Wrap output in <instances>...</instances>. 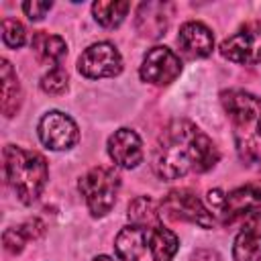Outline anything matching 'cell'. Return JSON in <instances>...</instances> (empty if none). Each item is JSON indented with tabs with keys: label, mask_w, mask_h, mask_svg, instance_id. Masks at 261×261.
I'll return each mask as SVG.
<instances>
[{
	"label": "cell",
	"mask_w": 261,
	"mask_h": 261,
	"mask_svg": "<svg viewBox=\"0 0 261 261\" xmlns=\"http://www.w3.org/2000/svg\"><path fill=\"white\" fill-rule=\"evenodd\" d=\"M234 261H261V210L245 216L241 232L232 243Z\"/></svg>",
	"instance_id": "cell-12"
},
{
	"label": "cell",
	"mask_w": 261,
	"mask_h": 261,
	"mask_svg": "<svg viewBox=\"0 0 261 261\" xmlns=\"http://www.w3.org/2000/svg\"><path fill=\"white\" fill-rule=\"evenodd\" d=\"M177 47L179 51L190 59H202L208 57L214 49V35L212 31L198 20L184 22L177 33Z\"/></svg>",
	"instance_id": "cell-11"
},
{
	"label": "cell",
	"mask_w": 261,
	"mask_h": 261,
	"mask_svg": "<svg viewBox=\"0 0 261 261\" xmlns=\"http://www.w3.org/2000/svg\"><path fill=\"white\" fill-rule=\"evenodd\" d=\"M37 222H39V220H29V222L20 224L18 228H8V230L4 232V247H6L10 253H20L27 241L37 239V237L43 232V228H37V230L33 228V226H37Z\"/></svg>",
	"instance_id": "cell-20"
},
{
	"label": "cell",
	"mask_w": 261,
	"mask_h": 261,
	"mask_svg": "<svg viewBox=\"0 0 261 261\" xmlns=\"http://www.w3.org/2000/svg\"><path fill=\"white\" fill-rule=\"evenodd\" d=\"M220 55L232 63H261V24L247 22L220 43Z\"/></svg>",
	"instance_id": "cell-7"
},
{
	"label": "cell",
	"mask_w": 261,
	"mask_h": 261,
	"mask_svg": "<svg viewBox=\"0 0 261 261\" xmlns=\"http://www.w3.org/2000/svg\"><path fill=\"white\" fill-rule=\"evenodd\" d=\"M218 159L220 153L212 139L194 122L177 118L161 130L151 153V167L159 179L173 181L188 173H204Z\"/></svg>",
	"instance_id": "cell-1"
},
{
	"label": "cell",
	"mask_w": 261,
	"mask_h": 261,
	"mask_svg": "<svg viewBox=\"0 0 261 261\" xmlns=\"http://www.w3.org/2000/svg\"><path fill=\"white\" fill-rule=\"evenodd\" d=\"M259 208H261V186L249 184L224 194V202L218 212L222 214L224 222H232L239 216H247Z\"/></svg>",
	"instance_id": "cell-13"
},
{
	"label": "cell",
	"mask_w": 261,
	"mask_h": 261,
	"mask_svg": "<svg viewBox=\"0 0 261 261\" xmlns=\"http://www.w3.org/2000/svg\"><path fill=\"white\" fill-rule=\"evenodd\" d=\"M181 73V59L165 45L149 49L141 61L139 75L143 82L153 86H169Z\"/></svg>",
	"instance_id": "cell-9"
},
{
	"label": "cell",
	"mask_w": 261,
	"mask_h": 261,
	"mask_svg": "<svg viewBox=\"0 0 261 261\" xmlns=\"http://www.w3.org/2000/svg\"><path fill=\"white\" fill-rule=\"evenodd\" d=\"M161 218H171V220H186L192 224H198L202 228H212L214 226V214L212 210L190 190H171L159 208Z\"/></svg>",
	"instance_id": "cell-5"
},
{
	"label": "cell",
	"mask_w": 261,
	"mask_h": 261,
	"mask_svg": "<svg viewBox=\"0 0 261 261\" xmlns=\"http://www.w3.org/2000/svg\"><path fill=\"white\" fill-rule=\"evenodd\" d=\"M220 102L232 120L241 159L261 163V98L245 90H224Z\"/></svg>",
	"instance_id": "cell-2"
},
{
	"label": "cell",
	"mask_w": 261,
	"mask_h": 261,
	"mask_svg": "<svg viewBox=\"0 0 261 261\" xmlns=\"http://www.w3.org/2000/svg\"><path fill=\"white\" fill-rule=\"evenodd\" d=\"M67 82H69L67 71L61 65H55L41 77V90L47 94H61L67 90Z\"/></svg>",
	"instance_id": "cell-22"
},
{
	"label": "cell",
	"mask_w": 261,
	"mask_h": 261,
	"mask_svg": "<svg viewBox=\"0 0 261 261\" xmlns=\"http://www.w3.org/2000/svg\"><path fill=\"white\" fill-rule=\"evenodd\" d=\"M149 232L151 230H147L143 226H137V224H126L124 228H120L116 239H114L116 257L120 261H137L147 251Z\"/></svg>",
	"instance_id": "cell-14"
},
{
	"label": "cell",
	"mask_w": 261,
	"mask_h": 261,
	"mask_svg": "<svg viewBox=\"0 0 261 261\" xmlns=\"http://www.w3.org/2000/svg\"><path fill=\"white\" fill-rule=\"evenodd\" d=\"M80 194L86 200V206L92 216H106L116 202L120 190V175L114 167H92L77 184Z\"/></svg>",
	"instance_id": "cell-4"
},
{
	"label": "cell",
	"mask_w": 261,
	"mask_h": 261,
	"mask_svg": "<svg viewBox=\"0 0 261 261\" xmlns=\"http://www.w3.org/2000/svg\"><path fill=\"white\" fill-rule=\"evenodd\" d=\"M92 261H112V259H110L108 255H98V257H94Z\"/></svg>",
	"instance_id": "cell-24"
},
{
	"label": "cell",
	"mask_w": 261,
	"mask_h": 261,
	"mask_svg": "<svg viewBox=\"0 0 261 261\" xmlns=\"http://www.w3.org/2000/svg\"><path fill=\"white\" fill-rule=\"evenodd\" d=\"M0 73H2V110L6 116H12L20 104V84L8 59H2Z\"/></svg>",
	"instance_id": "cell-18"
},
{
	"label": "cell",
	"mask_w": 261,
	"mask_h": 261,
	"mask_svg": "<svg viewBox=\"0 0 261 261\" xmlns=\"http://www.w3.org/2000/svg\"><path fill=\"white\" fill-rule=\"evenodd\" d=\"M177 249H179V239L171 228L159 224L149 232V251L153 261H171Z\"/></svg>",
	"instance_id": "cell-16"
},
{
	"label": "cell",
	"mask_w": 261,
	"mask_h": 261,
	"mask_svg": "<svg viewBox=\"0 0 261 261\" xmlns=\"http://www.w3.org/2000/svg\"><path fill=\"white\" fill-rule=\"evenodd\" d=\"M2 41L10 49H18L27 43V31L16 18H2Z\"/></svg>",
	"instance_id": "cell-21"
},
{
	"label": "cell",
	"mask_w": 261,
	"mask_h": 261,
	"mask_svg": "<svg viewBox=\"0 0 261 261\" xmlns=\"http://www.w3.org/2000/svg\"><path fill=\"white\" fill-rule=\"evenodd\" d=\"M77 71L88 80L114 77L122 71V57L112 43L100 41L82 51L77 57Z\"/></svg>",
	"instance_id": "cell-6"
},
{
	"label": "cell",
	"mask_w": 261,
	"mask_h": 261,
	"mask_svg": "<svg viewBox=\"0 0 261 261\" xmlns=\"http://www.w3.org/2000/svg\"><path fill=\"white\" fill-rule=\"evenodd\" d=\"M37 133H39V141L51 151H67L80 141V128L75 120L59 110H51L43 114Z\"/></svg>",
	"instance_id": "cell-8"
},
{
	"label": "cell",
	"mask_w": 261,
	"mask_h": 261,
	"mask_svg": "<svg viewBox=\"0 0 261 261\" xmlns=\"http://www.w3.org/2000/svg\"><path fill=\"white\" fill-rule=\"evenodd\" d=\"M108 157L116 167L133 169L143 161V141L133 128H118L108 137L106 143Z\"/></svg>",
	"instance_id": "cell-10"
},
{
	"label": "cell",
	"mask_w": 261,
	"mask_h": 261,
	"mask_svg": "<svg viewBox=\"0 0 261 261\" xmlns=\"http://www.w3.org/2000/svg\"><path fill=\"white\" fill-rule=\"evenodd\" d=\"M128 220H130V224L153 230L155 226H159L161 214L149 196H139L128 204Z\"/></svg>",
	"instance_id": "cell-19"
},
{
	"label": "cell",
	"mask_w": 261,
	"mask_h": 261,
	"mask_svg": "<svg viewBox=\"0 0 261 261\" xmlns=\"http://www.w3.org/2000/svg\"><path fill=\"white\" fill-rule=\"evenodd\" d=\"M4 171L10 188L22 204H33L43 194L49 179L45 157L16 145L4 147Z\"/></svg>",
	"instance_id": "cell-3"
},
{
	"label": "cell",
	"mask_w": 261,
	"mask_h": 261,
	"mask_svg": "<svg viewBox=\"0 0 261 261\" xmlns=\"http://www.w3.org/2000/svg\"><path fill=\"white\" fill-rule=\"evenodd\" d=\"M31 47L35 57L41 63H49V65H59V61L65 57L67 53V43L59 37V35H49L45 31H39L33 35L31 39Z\"/></svg>",
	"instance_id": "cell-15"
},
{
	"label": "cell",
	"mask_w": 261,
	"mask_h": 261,
	"mask_svg": "<svg viewBox=\"0 0 261 261\" xmlns=\"http://www.w3.org/2000/svg\"><path fill=\"white\" fill-rule=\"evenodd\" d=\"M130 4L124 0H98L92 4V14L94 20L104 27V29H116L122 24V20L126 18Z\"/></svg>",
	"instance_id": "cell-17"
},
{
	"label": "cell",
	"mask_w": 261,
	"mask_h": 261,
	"mask_svg": "<svg viewBox=\"0 0 261 261\" xmlns=\"http://www.w3.org/2000/svg\"><path fill=\"white\" fill-rule=\"evenodd\" d=\"M53 2H22V12L29 16V20H41L49 10H51Z\"/></svg>",
	"instance_id": "cell-23"
}]
</instances>
